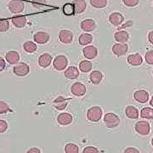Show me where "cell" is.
Segmentation results:
<instances>
[{
    "label": "cell",
    "instance_id": "cell-1",
    "mask_svg": "<svg viewBox=\"0 0 153 153\" xmlns=\"http://www.w3.org/2000/svg\"><path fill=\"white\" fill-rule=\"evenodd\" d=\"M102 117V109L100 106H92L87 111V119L92 123H97Z\"/></svg>",
    "mask_w": 153,
    "mask_h": 153
},
{
    "label": "cell",
    "instance_id": "cell-2",
    "mask_svg": "<svg viewBox=\"0 0 153 153\" xmlns=\"http://www.w3.org/2000/svg\"><path fill=\"white\" fill-rule=\"evenodd\" d=\"M120 118L117 115L112 112L106 113L104 116V123L105 126L109 128H114L120 124Z\"/></svg>",
    "mask_w": 153,
    "mask_h": 153
},
{
    "label": "cell",
    "instance_id": "cell-3",
    "mask_svg": "<svg viewBox=\"0 0 153 153\" xmlns=\"http://www.w3.org/2000/svg\"><path fill=\"white\" fill-rule=\"evenodd\" d=\"M8 8L13 14L22 13L25 9V4L21 0H11L8 4Z\"/></svg>",
    "mask_w": 153,
    "mask_h": 153
},
{
    "label": "cell",
    "instance_id": "cell-4",
    "mask_svg": "<svg viewBox=\"0 0 153 153\" xmlns=\"http://www.w3.org/2000/svg\"><path fill=\"white\" fill-rule=\"evenodd\" d=\"M68 65V60L65 55H58L53 61V66L57 71H63Z\"/></svg>",
    "mask_w": 153,
    "mask_h": 153
},
{
    "label": "cell",
    "instance_id": "cell-5",
    "mask_svg": "<svg viewBox=\"0 0 153 153\" xmlns=\"http://www.w3.org/2000/svg\"><path fill=\"white\" fill-rule=\"evenodd\" d=\"M134 129L140 135H148L150 134L151 126L146 121H140L134 126Z\"/></svg>",
    "mask_w": 153,
    "mask_h": 153
},
{
    "label": "cell",
    "instance_id": "cell-6",
    "mask_svg": "<svg viewBox=\"0 0 153 153\" xmlns=\"http://www.w3.org/2000/svg\"><path fill=\"white\" fill-rule=\"evenodd\" d=\"M30 71V67L27 63L21 62L18 63L13 68V72L18 76H25L27 75Z\"/></svg>",
    "mask_w": 153,
    "mask_h": 153
},
{
    "label": "cell",
    "instance_id": "cell-7",
    "mask_svg": "<svg viewBox=\"0 0 153 153\" xmlns=\"http://www.w3.org/2000/svg\"><path fill=\"white\" fill-rule=\"evenodd\" d=\"M71 92L73 95L81 97L86 93V86L82 82H74L71 87Z\"/></svg>",
    "mask_w": 153,
    "mask_h": 153
},
{
    "label": "cell",
    "instance_id": "cell-8",
    "mask_svg": "<svg viewBox=\"0 0 153 153\" xmlns=\"http://www.w3.org/2000/svg\"><path fill=\"white\" fill-rule=\"evenodd\" d=\"M128 46L127 44L117 43L112 46V53L117 56H123L126 55V53L128 52Z\"/></svg>",
    "mask_w": 153,
    "mask_h": 153
},
{
    "label": "cell",
    "instance_id": "cell-9",
    "mask_svg": "<svg viewBox=\"0 0 153 153\" xmlns=\"http://www.w3.org/2000/svg\"><path fill=\"white\" fill-rule=\"evenodd\" d=\"M82 53L85 58H87L88 60H92V59H94L98 55V49L95 46L88 45L82 49Z\"/></svg>",
    "mask_w": 153,
    "mask_h": 153
},
{
    "label": "cell",
    "instance_id": "cell-10",
    "mask_svg": "<svg viewBox=\"0 0 153 153\" xmlns=\"http://www.w3.org/2000/svg\"><path fill=\"white\" fill-rule=\"evenodd\" d=\"M50 36L49 33H47L46 32H38L34 34L33 36V40L35 43L39 44H47L49 42Z\"/></svg>",
    "mask_w": 153,
    "mask_h": 153
},
{
    "label": "cell",
    "instance_id": "cell-11",
    "mask_svg": "<svg viewBox=\"0 0 153 153\" xmlns=\"http://www.w3.org/2000/svg\"><path fill=\"white\" fill-rule=\"evenodd\" d=\"M80 27L82 31L90 33L96 29V23L92 19H85L81 22Z\"/></svg>",
    "mask_w": 153,
    "mask_h": 153
},
{
    "label": "cell",
    "instance_id": "cell-12",
    "mask_svg": "<svg viewBox=\"0 0 153 153\" xmlns=\"http://www.w3.org/2000/svg\"><path fill=\"white\" fill-rule=\"evenodd\" d=\"M59 39L62 44H71L73 40V33L69 30H61L59 33Z\"/></svg>",
    "mask_w": 153,
    "mask_h": 153
},
{
    "label": "cell",
    "instance_id": "cell-13",
    "mask_svg": "<svg viewBox=\"0 0 153 153\" xmlns=\"http://www.w3.org/2000/svg\"><path fill=\"white\" fill-rule=\"evenodd\" d=\"M72 121H73V117H72L71 114L67 113V112H62L58 115V117H57V122L60 125H69V124H71Z\"/></svg>",
    "mask_w": 153,
    "mask_h": 153
},
{
    "label": "cell",
    "instance_id": "cell-14",
    "mask_svg": "<svg viewBox=\"0 0 153 153\" xmlns=\"http://www.w3.org/2000/svg\"><path fill=\"white\" fill-rule=\"evenodd\" d=\"M134 98L137 102L140 103H146L149 100V93L146 90L144 89H140L137 90L134 94Z\"/></svg>",
    "mask_w": 153,
    "mask_h": 153
},
{
    "label": "cell",
    "instance_id": "cell-15",
    "mask_svg": "<svg viewBox=\"0 0 153 153\" xmlns=\"http://www.w3.org/2000/svg\"><path fill=\"white\" fill-rule=\"evenodd\" d=\"M123 21H124V17L119 12H113L110 15L109 22L113 26L118 27L123 24Z\"/></svg>",
    "mask_w": 153,
    "mask_h": 153
},
{
    "label": "cell",
    "instance_id": "cell-16",
    "mask_svg": "<svg viewBox=\"0 0 153 153\" xmlns=\"http://www.w3.org/2000/svg\"><path fill=\"white\" fill-rule=\"evenodd\" d=\"M5 59L10 65H16L20 60V54L16 51H9L6 53Z\"/></svg>",
    "mask_w": 153,
    "mask_h": 153
},
{
    "label": "cell",
    "instance_id": "cell-17",
    "mask_svg": "<svg viewBox=\"0 0 153 153\" xmlns=\"http://www.w3.org/2000/svg\"><path fill=\"white\" fill-rule=\"evenodd\" d=\"M52 59L53 58H52L51 55H49L48 53L42 54L38 58V65L43 68H46L51 64Z\"/></svg>",
    "mask_w": 153,
    "mask_h": 153
},
{
    "label": "cell",
    "instance_id": "cell-18",
    "mask_svg": "<svg viewBox=\"0 0 153 153\" xmlns=\"http://www.w3.org/2000/svg\"><path fill=\"white\" fill-rule=\"evenodd\" d=\"M67 104H68V100L63 96H58L53 102V105L59 111H63L66 109Z\"/></svg>",
    "mask_w": 153,
    "mask_h": 153
},
{
    "label": "cell",
    "instance_id": "cell-19",
    "mask_svg": "<svg viewBox=\"0 0 153 153\" xmlns=\"http://www.w3.org/2000/svg\"><path fill=\"white\" fill-rule=\"evenodd\" d=\"M72 4L74 6L75 14H82L87 8V3L85 0H74Z\"/></svg>",
    "mask_w": 153,
    "mask_h": 153
},
{
    "label": "cell",
    "instance_id": "cell-20",
    "mask_svg": "<svg viewBox=\"0 0 153 153\" xmlns=\"http://www.w3.org/2000/svg\"><path fill=\"white\" fill-rule=\"evenodd\" d=\"M128 63L131 66H140L143 63V59L140 54H132L128 56Z\"/></svg>",
    "mask_w": 153,
    "mask_h": 153
},
{
    "label": "cell",
    "instance_id": "cell-21",
    "mask_svg": "<svg viewBox=\"0 0 153 153\" xmlns=\"http://www.w3.org/2000/svg\"><path fill=\"white\" fill-rule=\"evenodd\" d=\"M11 22H12V24L16 27L22 28L27 25V17L24 16H17L13 17Z\"/></svg>",
    "mask_w": 153,
    "mask_h": 153
},
{
    "label": "cell",
    "instance_id": "cell-22",
    "mask_svg": "<svg viewBox=\"0 0 153 153\" xmlns=\"http://www.w3.org/2000/svg\"><path fill=\"white\" fill-rule=\"evenodd\" d=\"M125 115L129 119H137L139 118L140 113L138 109L134 105H128L125 109Z\"/></svg>",
    "mask_w": 153,
    "mask_h": 153
},
{
    "label": "cell",
    "instance_id": "cell-23",
    "mask_svg": "<svg viewBox=\"0 0 153 153\" xmlns=\"http://www.w3.org/2000/svg\"><path fill=\"white\" fill-rule=\"evenodd\" d=\"M114 38L117 43L124 44V43H126V42L128 40V38H129V34H128V32L123 31V30L117 31V32L114 34Z\"/></svg>",
    "mask_w": 153,
    "mask_h": 153
},
{
    "label": "cell",
    "instance_id": "cell-24",
    "mask_svg": "<svg viewBox=\"0 0 153 153\" xmlns=\"http://www.w3.org/2000/svg\"><path fill=\"white\" fill-rule=\"evenodd\" d=\"M79 76V70L76 66H71L65 70V76L69 79H76Z\"/></svg>",
    "mask_w": 153,
    "mask_h": 153
},
{
    "label": "cell",
    "instance_id": "cell-25",
    "mask_svg": "<svg viewBox=\"0 0 153 153\" xmlns=\"http://www.w3.org/2000/svg\"><path fill=\"white\" fill-rule=\"evenodd\" d=\"M89 80L93 84H99L103 79V74L100 71H93L89 74Z\"/></svg>",
    "mask_w": 153,
    "mask_h": 153
},
{
    "label": "cell",
    "instance_id": "cell-26",
    "mask_svg": "<svg viewBox=\"0 0 153 153\" xmlns=\"http://www.w3.org/2000/svg\"><path fill=\"white\" fill-rule=\"evenodd\" d=\"M93 40V37L92 35L88 34V33H82L80 35V37L78 38V42L81 45H83V46H86V45H88L92 42Z\"/></svg>",
    "mask_w": 153,
    "mask_h": 153
},
{
    "label": "cell",
    "instance_id": "cell-27",
    "mask_svg": "<svg viewBox=\"0 0 153 153\" xmlns=\"http://www.w3.org/2000/svg\"><path fill=\"white\" fill-rule=\"evenodd\" d=\"M23 49L27 53L32 54V53H34L37 50V45L32 41H27L23 44Z\"/></svg>",
    "mask_w": 153,
    "mask_h": 153
},
{
    "label": "cell",
    "instance_id": "cell-28",
    "mask_svg": "<svg viewBox=\"0 0 153 153\" xmlns=\"http://www.w3.org/2000/svg\"><path fill=\"white\" fill-rule=\"evenodd\" d=\"M140 117L145 119H153V109L151 107H144L140 111Z\"/></svg>",
    "mask_w": 153,
    "mask_h": 153
},
{
    "label": "cell",
    "instance_id": "cell-29",
    "mask_svg": "<svg viewBox=\"0 0 153 153\" xmlns=\"http://www.w3.org/2000/svg\"><path fill=\"white\" fill-rule=\"evenodd\" d=\"M79 70L82 72H88L92 70V63L88 60H82L79 64Z\"/></svg>",
    "mask_w": 153,
    "mask_h": 153
},
{
    "label": "cell",
    "instance_id": "cell-30",
    "mask_svg": "<svg viewBox=\"0 0 153 153\" xmlns=\"http://www.w3.org/2000/svg\"><path fill=\"white\" fill-rule=\"evenodd\" d=\"M62 10H63V13L67 16H73L75 14V10H74V6L72 4V3L71 4H66L63 6Z\"/></svg>",
    "mask_w": 153,
    "mask_h": 153
},
{
    "label": "cell",
    "instance_id": "cell-31",
    "mask_svg": "<svg viewBox=\"0 0 153 153\" xmlns=\"http://www.w3.org/2000/svg\"><path fill=\"white\" fill-rule=\"evenodd\" d=\"M89 3L96 9H102L107 5V0H89Z\"/></svg>",
    "mask_w": 153,
    "mask_h": 153
},
{
    "label": "cell",
    "instance_id": "cell-32",
    "mask_svg": "<svg viewBox=\"0 0 153 153\" xmlns=\"http://www.w3.org/2000/svg\"><path fill=\"white\" fill-rule=\"evenodd\" d=\"M65 152L66 153H79V147L76 144L68 143L65 146Z\"/></svg>",
    "mask_w": 153,
    "mask_h": 153
},
{
    "label": "cell",
    "instance_id": "cell-33",
    "mask_svg": "<svg viewBox=\"0 0 153 153\" xmlns=\"http://www.w3.org/2000/svg\"><path fill=\"white\" fill-rule=\"evenodd\" d=\"M10 29V22L5 19L0 20V33H5Z\"/></svg>",
    "mask_w": 153,
    "mask_h": 153
},
{
    "label": "cell",
    "instance_id": "cell-34",
    "mask_svg": "<svg viewBox=\"0 0 153 153\" xmlns=\"http://www.w3.org/2000/svg\"><path fill=\"white\" fill-rule=\"evenodd\" d=\"M9 111H11L9 105L7 104L5 101H4V100H0V115L6 114Z\"/></svg>",
    "mask_w": 153,
    "mask_h": 153
},
{
    "label": "cell",
    "instance_id": "cell-35",
    "mask_svg": "<svg viewBox=\"0 0 153 153\" xmlns=\"http://www.w3.org/2000/svg\"><path fill=\"white\" fill-rule=\"evenodd\" d=\"M46 5V0H33V6L35 9H43Z\"/></svg>",
    "mask_w": 153,
    "mask_h": 153
},
{
    "label": "cell",
    "instance_id": "cell-36",
    "mask_svg": "<svg viewBox=\"0 0 153 153\" xmlns=\"http://www.w3.org/2000/svg\"><path fill=\"white\" fill-rule=\"evenodd\" d=\"M145 59L148 65H153V50H148L146 53Z\"/></svg>",
    "mask_w": 153,
    "mask_h": 153
},
{
    "label": "cell",
    "instance_id": "cell-37",
    "mask_svg": "<svg viewBox=\"0 0 153 153\" xmlns=\"http://www.w3.org/2000/svg\"><path fill=\"white\" fill-rule=\"evenodd\" d=\"M82 153H100V152L94 146H87L82 150Z\"/></svg>",
    "mask_w": 153,
    "mask_h": 153
},
{
    "label": "cell",
    "instance_id": "cell-38",
    "mask_svg": "<svg viewBox=\"0 0 153 153\" xmlns=\"http://www.w3.org/2000/svg\"><path fill=\"white\" fill-rule=\"evenodd\" d=\"M123 2L128 7H134L139 4V0H123Z\"/></svg>",
    "mask_w": 153,
    "mask_h": 153
},
{
    "label": "cell",
    "instance_id": "cell-39",
    "mask_svg": "<svg viewBox=\"0 0 153 153\" xmlns=\"http://www.w3.org/2000/svg\"><path fill=\"white\" fill-rule=\"evenodd\" d=\"M8 129V123L5 120H0V133H4Z\"/></svg>",
    "mask_w": 153,
    "mask_h": 153
},
{
    "label": "cell",
    "instance_id": "cell-40",
    "mask_svg": "<svg viewBox=\"0 0 153 153\" xmlns=\"http://www.w3.org/2000/svg\"><path fill=\"white\" fill-rule=\"evenodd\" d=\"M123 153H140V151L135 147H128L123 151Z\"/></svg>",
    "mask_w": 153,
    "mask_h": 153
},
{
    "label": "cell",
    "instance_id": "cell-41",
    "mask_svg": "<svg viewBox=\"0 0 153 153\" xmlns=\"http://www.w3.org/2000/svg\"><path fill=\"white\" fill-rule=\"evenodd\" d=\"M6 67V62L4 58L0 57V71H3Z\"/></svg>",
    "mask_w": 153,
    "mask_h": 153
},
{
    "label": "cell",
    "instance_id": "cell-42",
    "mask_svg": "<svg viewBox=\"0 0 153 153\" xmlns=\"http://www.w3.org/2000/svg\"><path fill=\"white\" fill-rule=\"evenodd\" d=\"M27 153H41V150L38 147L30 148L27 152Z\"/></svg>",
    "mask_w": 153,
    "mask_h": 153
},
{
    "label": "cell",
    "instance_id": "cell-43",
    "mask_svg": "<svg viewBox=\"0 0 153 153\" xmlns=\"http://www.w3.org/2000/svg\"><path fill=\"white\" fill-rule=\"evenodd\" d=\"M148 39H149V42L152 44H153V31L149 33V34H148Z\"/></svg>",
    "mask_w": 153,
    "mask_h": 153
},
{
    "label": "cell",
    "instance_id": "cell-44",
    "mask_svg": "<svg viewBox=\"0 0 153 153\" xmlns=\"http://www.w3.org/2000/svg\"><path fill=\"white\" fill-rule=\"evenodd\" d=\"M150 105L153 107V95L152 97V99H151V100H150Z\"/></svg>",
    "mask_w": 153,
    "mask_h": 153
},
{
    "label": "cell",
    "instance_id": "cell-45",
    "mask_svg": "<svg viewBox=\"0 0 153 153\" xmlns=\"http://www.w3.org/2000/svg\"><path fill=\"white\" fill-rule=\"evenodd\" d=\"M152 146H153V138L152 139Z\"/></svg>",
    "mask_w": 153,
    "mask_h": 153
},
{
    "label": "cell",
    "instance_id": "cell-46",
    "mask_svg": "<svg viewBox=\"0 0 153 153\" xmlns=\"http://www.w3.org/2000/svg\"><path fill=\"white\" fill-rule=\"evenodd\" d=\"M152 74H153V71H152Z\"/></svg>",
    "mask_w": 153,
    "mask_h": 153
}]
</instances>
